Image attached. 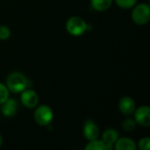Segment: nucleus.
<instances>
[{
  "label": "nucleus",
  "instance_id": "7ed1b4c3",
  "mask_svg": "<svg viewBox=\"0 0 150 150\" xmlns=\"http://www.w3.org/2000/svg\"><path fill=\"white\" fill-rule=\"evenodd\" d=\"M134 22L139 25H146L150 20V6L148 4H137L132 11Z\"/></svg>",
  "mask_w": 150,
  "mask_h": 150
},
{
  "label": "nucleus",
  "instance_id": "f03ea898",
  "mask_svg": "<svg viewBox=\"0 0 150 150\" xmlns=\"http://www.w3.org/2000/svg\"><path fill=\"white\" fill-rule=\"evenodd\" d=\"M66 29L68 33L73 36H80L87 30V24L83 18L78 16L71 17L66 23Z\"/></svg>",
  "mask_w": 150,
  "mask_h": 150
},
{
  "label": "nucleus",
  "instance_id": "6ab92c4d",
  "mask_svg": "<svg viewBox=\"0 0 150 150\" xmlns=\"http://www.w3.org/2000/svg\"><path fill=\"white\" fill-rule=\"evenodd\" d=\"M2 143H3V139H2V137H1V135H0V147H1V145H2Z\"/></svg>",
  "mask_w": 150,
  "mask_h": 150
},
{
  "label": "nucleus",
  "instance_id": "f8f14e48",
  "mask_svg": "<svg viewBox=\"0 0 150 150\" xmlns=\"http://www.w3.org/2000/svg\"><path fill=\"white\" fill-rule=\"evenodd\" d=\"M91 4L94 10L98 11H105L111 7L112 0H91Z\"/></svg>",
  "mask_w": 150,
  "mask_h": 150
},
{
  "label": "nucleus",
  "instance_id": "423d86ee",
  "mask_svg": "<svg viewBox=\"0 0 150 150\" xmlns=\"http://www.w3.org/2000/svg\"><path fill=\"white\" fill-rule=\"evenodd\" d=\"M134 120L136 124L148 127L150 126V108L148 105H142L134 111Z\"/></svg>",
  "mask_w": 150,
  "mask_h": 150
},
{
  "label": "nucleus",
  "instance_id": "9b49d317",
  "mask_svg": "<svg viewBox=\"0 0 150 150\" xmlns=\"http://www.w3.org/2000/svg\"><path fill=\"white\" fill-rule=\"evenodd\" d=\"M114 148L117 150H135L136 144L132 139L120 138L116 141Z\"/></svg>",
  "mask_w": 150,
  "mask_h": 150
},
{
  "label": "nucleus",
  "instance_id": "0eeeda50",
  "mask_svg": "<svg viewBox=\"0 0 150 150\" xmlns=\"http://www.w3.org/2000/svg\"><path fill=\"white\" fill-rule=\"evenodd\" d=\"M119 109L125 115H131L135 111V103L130 97H124L120 100Z\"/></svg>",
  "mask_w": 150,
  "mask_h": 150
},
{
  "label": "nucleus",
  "instance_id": "20e7f679",
  "mask_svg": "<svg viewBox=\"0 0 150 150\" xmlns=\"http://www.w3.org/2000/svg\"><path fill=\"white\" fill-rule=\"evenodd\" d=\"M54 113L47 105H40L34 112V120L40 126H47L53 120Z\"/></svg>",
  "mask_w": 150,
  "mask_h": 150
},
{
  "label": "nucleus",
  "instance_id": "4468645a",
  "mask_svg": "<svg viewBox=\"0 0 150 150\" xmlns=\"http://www.w3.org/2000/svg\"><path fill=\"white\" fill-rule=\"evenodd\" d=\"M122 127L124 128L125 131L132 132L136 127V122H135V120H134L132 119H127L122 122Z\"/></svg>",
  "mask_w": 150,
  "mask_h": 150
},
{
  "label": "nucleus",
  "instance_id": "f3484780",
  "mask_svg": "<svg viewBox=\"0 0 150 150\" xmlns=\"http://www.w3.org/2000/svg\"><path fill=\"white\" fill-rule=\"evenodd\" d=\"M10 36H11L10 29L5 25H0V40H5L9 39Z\"/></svg>",
  "mask_w": 150,
  "mask_h": 150
},
{
  "label": "nucleus",
  "instance_id": "ddd939ff",
  "mask_svg": "<svg viewBox=\"0 0 150 150\" xmlns=\"http://www.w3.org/2000/svg\"><path fill=\"white\" fill-rule=\"evenodd\" d=\"M86 150H108L109 148L107 147V145L102 141V140H93L91 141L88 145L85 147Z\"/></svg>",
  "mask_w": 150,
  "mask_h": 150
},
{
  "label": "nucleus",
  "instance_id": "9d476101",
  "mask_svg": "<svg viewBox=\"0 0 150 150\" xmlns=\"http://www.w3.org/2000/svg\"><path fill=\"white\" fill-rule=\"evenodd\" d=\"M118 139H119V133L112 128L106 129L102 136V141L107 145L109 149H112V148L114 146Z\"/></svg>",
  "mask_w": 150,
  "mask_h": 150
},
{
  "label": "nucleus",
  "instance_id": "39448f33",
  "mask_svg": "<svg viewBox=\"0 0 150 150\" xmlns=\"http://www.w3.org/2000/svg\"><path fill=\"white\" fill-rule=\"evenodd\" d=\"M20 100L24 106L28 109H32L37 106L39 103V96L34 91L25 89L23 91H21Z\"/></svg>",
  "mask_w": 150,
  "mask_h": 150
},
{
  "label": "nucleus",
  "instance_id": "a211bd4d",
  "mask_svg": "<svg viewBox=\"0 0 150 150\" xmlns=\"http://www.w3.org/2000/svg\"><path fill=\"white\" fill-rule=\"evenodd\" d=\"M139 149L142 150H149L150 149V139L149 137H145L140 140L138 143Z\"/></svg>",
  "mask_w": 150,
  "mask_h": 150
},
{
  "label": "nucleus",
  "instance_id": "f257e3e1",
  "mask_svg": "<svg viewBox=\"0 0 150 150\" xmlns=\"http://www.w3.org/2000/svg\"><path fill=\"white\" fill-rule=\"evenodd\" d=\"M6 86L9 91L13 93H19L28 86L27 78L19 72H13L10 74L6 80Z\"/></svg>",
  "mask_w": 150,
  "mask_h": 150
},
{
  "label": "nucleus",
  "instance_id": "6e6552de",
  "mask_svg": "<svg viewBox=\"0 0 150 150\" xmlns=\"http://www.w3.org/2000/svg\"><path fill=\"white\" fill-rule=\"evenodd\" d=\"M83 135L88 141H93L98 139L99 129L98 127L93 121H86L83 126Z\"/></svg>",
  "mask_w": 150,
  "mask_h": 150
},
{
  "label": "nucleus",
  "instance_id": "1a4fd4ad",
  "mask_svg": "<svg viewBox=\"0 0 150 150\" xmlns=\"http://www.w3.org/2000/svg\"><path fill=\"white\" fill-rule=\"evenodd\" d=\"M18 105L16 102V100L9 98L5 102L2 104L1 112L5 117L11 118L16 115L18 112Z\"/></svg>",
  "mask_w": 150,
  "mask_h": 150
},
{
  "label": "nucleus",
  "instance_id": "dca6fc26",
  "mask_svg": "<svg viewBox=\"0 0 150 150\" xmlns=\"http://www.w3.org/2000/svg\"><path fill=\"white\" fill-rule=\"evenodd\" d=\"M9 98V90L6 85L0 83V105Z\"/></svg>",
  "mask_w": 150,
  "mask_h": 150
},
{
  "label": "nucleus",
  "instance_id": "2eb2a0df",
  "mask_svg": "<svg viewBox=\"0 0 150 150\" xmlns=\"http://www.w3.org/2000/svg\"><path fill=\"white\" fill-rule=\"evenodd\" d=\"M118 6L123 9H129L135 5L137 0H115Z\"/></svg>",
  "mask_w": 150,
  "mask_h": 150
}]
</instances>
